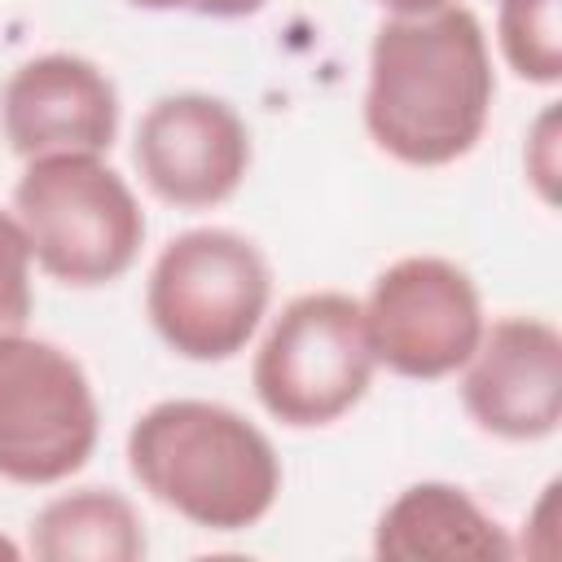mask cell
<instances>
[{"label": "cell", "mask_w": 562, "mask_h": 562, "mask_svg": "<svg viewBox=\"0 0 562 562\" xmlns=\"http://www.w3.org/2000/svg\"><path fill=\"white\" fill-rule=\"evenodd\" d=\"M132 158L154 198L180 211H206L241 189L250 127L224 97L171 92L140 114Z\"/></svg>", "instance_id": "ba28073f"}, {"label": "cell", "mask_w": 562, "mask_h": 562, "mask_svg": "<svg viewBox=\"0 0 562 562\" xmlns=\"http://www.w3.org/2000/svg\"><path fill=\"white\" fill-rule=\"evenodd\" d=\"M382 9H391L395 18H408V13H430V9H443L452 0H378Z\"/></svg>", "instance_id": "2e32d148"}, {"label": "cell", "mask_w": 562, "mask_h": 562, "mask_svg": "<svg viewBox=\"0 0 562 562\" xmlns=\"http://www.w3.org/2000/svg\"><path fill=\"white\" fill-rule=\"evenodd\" d=\"M13 215L35 263L79 290L119 281L145 241V211L101 154L31 158L13 189Z\"/></svg>", "instance_id": "3957f363"}, {"label": "cell", "mask_w": 562, "mask_h": 562, "mask_svg": "<svg viewBox=\"0 0 562 562\" xmlns=\"http://www.w3.org/2000/svg\"><path fill=\"white\" fill-rule=\"evenodd\" d=\"M18 553H22V549H18L13 540H4V536H0V558H18Z\"/></svg>", "instance_id": "ac0fdd59"}, {"label": "cell", "mask_w": 562, "mask_h": 562, "mask_svg": "<svg viewBox=\"0 0 562 562\" xmlns=\"http://www.w3.org/2000/svg\"><path fill=\"white\" fill-rule=\"evenodd\" d=\"M364 312L342 290H312L281 307L255 351L259 404L294 430L329 426L351 413L373 382Z\"/></svg>", "instance_id": "5b68a950"}, {"label": "cell", "mask_w": 562, "mask_h": 562, "mask_svg": "<svg viewBox=\"0 0 562 562\" xmlns=\"http://www.w3.org/2000/svg\"><path fill=\"white\" fill-rule=\"evenodd\" d=\"M461 404L479 430L531 443L562 422V334L540 316H501L483 325L479 347L461 364Z\"/></svg>", "instance_id": "9c48e42d"}, {"label": "cell", "mask_w": 562, "mask_h": 562, "mask_svg": "<svg viewBox=\"0 0 562 562\" xmlns=\"http://www.w3.org/2000/svg\"><path fill=\"white\" fill-rule=\"evenodd\" d=\"M136 9H193V0H132Z\"/></svg>", "instance_id": "e0dca14e"}, {"label": "cell", "mask_w": 562, "mask_h": 562, "mask_svg": "<svg viewBox=\"0 0 562 562\" xmlns=\"http://www.w3.org/2000/svg\"><path fill=\"white\" fill-rule=\"evenodd\" d=\"M263 4L268 0H193V13H202V18H250Z\"/></svg>", "instance_id": "9a60e30c"}, {"label": "cell", "mask_w": 562, "mask_h": 562, "mask_svg": "<svg viewBox=\"0 0 562 562\" xmlns=\"http://www.w3.org/2000/svg\"><path fill=\"white\" fill-rule=\"evenodd\" d=\"M360 312L373 360L417 382L457 373L487 325L470 272L439 255H408L382 268Z\"/></svg>", "instance_id": "52a82bcc"}, {"label": "cell", "mask_w": 562, "mask_h": 562, "mask_svg": "<svg viewBox=\"0 0 562 562\" xmlns=\"http://www.w3.org/2000/svg\"><path fill=\"white\" fill-rule=\"evenodd\" d=\"M562 0H501L496 40L509 70L527 83L562 79Z\"/></svg>", "instance_id": "4fadbf2b"}, {"label": "cell", "mask_w": 562, "mask_h": 562, "mask_svg": "<svg viewBox=\"0 0 562 562\" xmlns=\"http://www.w3.org/2000/svg\"><path fill=\"white\" fill-rule=\"evenodd\" d=\"M0 132L18 158L105 154L119 136V92L79 53H40L0 88Z\"/></svg>", "instance_id": "30bf717a"}, {"label": "cell", "mask_w": 562, "mask_h": 562, "mask_svg": "<svg viewBox=\"0 0 562 562\" xmlns=\"http://www.w3.org/2000/svg\"><path fill=\"white\" fill-rule=\"evenodd\" d=\"M132 479L171 514L206 531H246L281 496L272 439L228 404L162 400L127 430Z\"/></svg>", "instance_id": "7a4b0ae2"}, {"label": "cell", "mask_w": 562, "mask_h": 562, "mask_svg": "<svg viewBox=\"0 0 562 562\" xmlns=\"http://www.w3.org/2000/svg\"><path fill=\"white\" fill-rule=\"evenodd\" d=\"M145 527L127 496L110 487H75L31 518V553L40 562H140Z\"/></svg>", "instance_id": "7c38bea8"}, {"label": "cell", "mask_w": 562, "mask_h": 562, "mask_svg": "<svg viewBox=\"0 0 562 562\" xmlns=\"http://www.w3.org/2000/svg\"><path fill=\"white\" fill-rule=\"evenodd\" d=\"M496 75L479 18L465 4L386 18L369 44L364 127L404 167L465 158L492 114Z\"/></svg>", "instance_id": "6da1fadb"}, {"label": "cell", "mask_w": 562, "mask_h": 562, "mask_svg": "<svg viewBox=\"0 0 562 562\" xmlns=\"http://www.w3.org/2000/svg\"><path fill=\"white\" fill-rule=\"evenodd\" d=\"M101 408L83 364L22 329L0 334V479L53 487L88 465Z\"/></svg>", "instance_id": "8992f818"}, {"label": "cell", "mask_w": 562, "mask_h": 562, "mask_svg": "<svg viewBox=\"0 0 562 562\" xmlns=\"http://www.w3.org/2000/svg\"><path fill=\"white\" fill-rule=\"evenodd\" d=\"M272 303L263 250L233 228H189L171 237L145 285V312L158 338L198 364L237 356Z\"/></svg>", "instance_id": "277c9868"}, {"label": "cell", "mask_w": 562, "mask_h": 562, "mask_svg": "<svg viewBox=\"0 0 562 562\" xmlns=\"http://www.w3.org/2000/svg\"><path fill=\"white\" fill-rule=\"evenodd\" d=\"M373 553L391 562H505L514 540L505 527L457 483H413L404 487L373 527Z\"/></svg>", "instance_id": "8fae6325"}, {"label": "cell", "mask_w": 562, "mask_h": 562, "mask_svg": "<svg viewBox=\"0 0 562 562\" xmlns=\"http://www.w3.org/2000/svg\"><path fill=\"white\" fill-rule=\"evenodd\" d=\"M31 241L13 211L0 206V334H13L31 316Z\"/></svg>", "instance_id": "5bb4252c"}]
</instances>
